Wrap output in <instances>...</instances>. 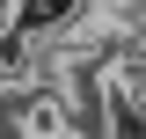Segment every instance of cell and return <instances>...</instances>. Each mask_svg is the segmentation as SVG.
Masks as SVG:
<instances>
[{
  "instance_id": "6da1fadb",
  "label": "cell",
  "mask_w": 146,
  "mask_h": 139,
  "mask_svg": "<svg viewBox=\"0 0 146 139\" xmlns=\"http://www.w3.org/2000/svg\"><path fill=\"white\" fill-rule=\"evenodd\" d=\"M88 7H95V0H7L0 15L15 22V29H29L44 51H66L73 37L88 29Z\"/></svg>"
}]
</instances>
